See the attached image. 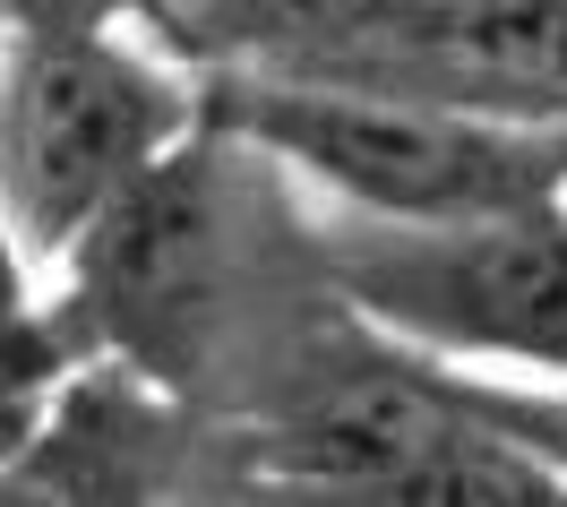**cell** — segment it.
Segmentation results:
<instances>
[{
	"label": "cell",
	"instance_id": "obj_3",
	"mask_svg": "<svg viewBox=\"0 0 567 507\" xmlns=\"http://www.w3.org/2000/svg\"><path fill=\"white\" fill-rule=\"evenodd\" d=\"M173 61V43H130L121 18L86 35H9L0 198L35 258H70L207 121V86Z\"/></svg>",
	"mask_w": 567,
	"mask_h": 507
},
{
	"label": "cell",
	"instance_id": "obj_2",
	"mask_svg": "<svg viewBox=\"0 0 567 507\" xmlns=\"http://www.w3.org/2000/svg\"><path fill=\"white\" fill-rule=\"evenodd\" d=\"M207 121L249 138L267 164L319 182L344 216L447 224L567 198L559 112H498L422 86H370V77L215 70Z\"/></svg>",
	"mask_w": 567,
	"mask_h": 507
},
{
	"label": "cell",
	"instance_id": "obj_5",
	"mask_svg": "<svg viewBox=\"0 0 567 507\" xmlns=\"http://www.w3.org/2000/svg\"><path fill=\"white\" fill-rule=\"evenodd\" d=\"M27 241H18V216H9V198H0V379H35V387H61L52 370H61V335L35 319V301H27Z\"/></svg>",
	"mask_w": 567,
	"mask_h": 507
},
{
	"label": "cell",
	"instance_id": "obj_1",
	"mask_svg": "<svg viewBox=\"0 0 567 507\" xmlns=\"http://www.w3.org/2000/svg\"><path fill=\"white\" fill-rule=\"evenodd\" d=\"M249 164H258L249 138H233L224 121H198L61 258L70 310H52V319H78L86 344H104L121 370H138L189 404L224 387V413H233L319 327L310 319L301 335H267V319H249V301L267 284L258 232L276 224V207L249 189Z\"/></svg>",
	"mask_w": 567,
	"mask_h": 507
},
{
	"label": "cell",
	"instance_id": "obj_4",
	"mask_svg": "<svg viewBox=\"0 0 567 507\" xmlns=\"http://www.w3.org/2000/svg\"><path fill=\"white\" fill-rule=\"evenodd\" d=\"M319 258L327 284L413 353L567 379V198L447 224L344 216L319 232Z\"/></svg>",
	"mask_w": 567,
	"mask_h": 507
},
{
	"label": "cell",
	"instance_id": "obj_6",
	"mask_svg": "<svg viewBox=\"0 0 567 507\" xmlns=\"http://www.w3.org/2000/svg\"><path fill=\"white\" fill-rule=\"evenodd\" d=\"M35 422H43V387L35 379H0V465L35 438Z\"/></svg>",
	"mask_w": 567,
	"mask_h": 507
}]
</instances>
